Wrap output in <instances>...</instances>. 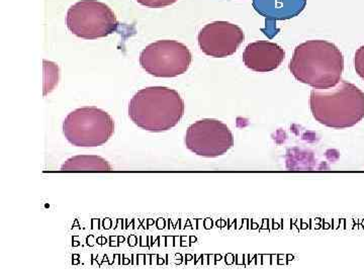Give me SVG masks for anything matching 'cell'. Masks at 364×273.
I'll list each match as a JSON object with an SVG mask.
<instances>
[{
  "label": "cell",
  "mask_w": 364,
  "mask_h": 273,
  "mask_svg": "<svg viewBox=\"0 0 364 273\" xmlns=\"http://www.w3.org/2000/svg\"><path fill=\"white\" fill-rule=\"evenodd\" d=\"M193 62L191 50L182 43L161 40L150 44L140 55V64L150 75L172 78L188 70Z\"/></svg>",
  "instance_id": "obj_6"
},
{
  "label": "cell",
  "mask_w": 364,
  "mask_h": 273,
  "mask_svg": "<svg viewBox=\"0 0 364 273\" xmlns=\"http://www.w3.org/2000/svg\"><path fill=\"white\" fill-rule=\"evenodd\" d=\"M354 66H355L356 73L359 77L364 80V45L356 51L355 57H354Z\"/></svg>",
  "instance_id": "obj_12"
},
{
  "label": "cell",
  "mask_w": 364,
  "mask_h": 273,
  "mask_svg": "<svg viewBox=\"0 0 364 273\" xmlns=\"http://www.w3.org/2000/svg\"><path fill=\"white\" fill-rule=\"evenodd\" d=\"M245 40L243 30L228 21H214L203 26L198 33V45L207 56L225 58L231 56Z\"/></svg>",
  "instance_id": "obj_8"
},
{
  "label": "cell",
  "mask_w": 364,
  "mask_h": 273,
  "mask_svg": "<svg viewBox=\"0 0 364 273\" xmlns=\"http://www.w3.org/2000/svg\"><path fill=\"white\" fill-rule=\"evenodd\" d=\"M184 143L198 156L215 158L226 154L233 147L234 136L221 121L200 119L189 127Z\"/></svg>",
  "instance_id": "obj_7"
},
{
  "label": "cell",
  "mask_w": 364,
  "mask_h": 273,
  "mask_svg": "<svg viewBox=\"0 0 364 273\" xmlns=\"http://www.w3.org/2000/svg\"><path fill=\"white\" fill-rule=\"evenodd\" d=\"M184 114V100L176 90L163 86L141 90L132 97L129 117L136 126L161 133L178 124Z\"/></svg>",
  "instance_id": "obj_2"
},
{
  "label": "cell",
  "mask_w": 364,
  "mask_h": 273,
  "mask_svg": "<svg viewBox=\"0 0 364 273\" xmlns=\"http://www.w3.org/2000/svg\"><path fill=\"white\" fill-rule=\"evenodd\" d=\"M311 112L321 124L332 129L355 126L364 117V93L346 80L326 90H314L310 97Z\"/></svg>",
  "instance_id": "obj_3"
},
{
  "label": "cell",
  "mask_w": 364,
  "mask_h": 273,
  "mask_svg": "<svg viewBox=\"0 0 364 273\" xmlns=\"http://www.w3.org/2000/svg\"><path fill=\"white\" fill-rule=\"evenodd\" d=\"M138 4L144 6L151 7V9H160V7H166L176 4L177 0H136Z\"/></svg>",
  "instance_id": "obj_13"
},
{
  "label": "cell",
  "mask_w": 364,
  "mask_h": 273,
  "mask_svg": "<svg viewBox=\"0 0 364 273\" xmlns=\"http://www.w3.org/2000/svg\"><path fill=\"white\" fill-rule=\"evenodd\" d=\"M306 0H253V7L268 21H287L303 13Z\"/></svg>",
  "instance_id": "obj_10"
},
{
  "label": "cell",
  "mask_w": 364,
  "mask_h": 273,
  "mask_svg": "<svg viewBox=\"0 0 364 273\" xmlns=\"http://www.w3.org/2000/svg\"><path fill=\"white\" fill-rule=\"evenodd\" d=\"M112 165L102 157L78 155L69 158L61 166V171H111Z\"/></svg>",
  "instance_id": "obj_11"
},
{
  "label": "cell",
  "mask_w": 364,
  "mask_h": 273,
  "mask_svg": "<svg viewBox=\"0 0 364 273\" xmlns=\"http://www.w3.org/2000/svg\"><path fill=\"white\" fill-rule=\"evenodd\" d=\"M114 133V122L104 109L81 107L71 112L63 122V134L76 147H98Z\"/></svg>",
  "instance_id": "obj_4"
},
{
  "label": "cell",
  "mask_w": 364,
  "mask_h": 273,
  "mask_svg": "<svg viewBox=\"0 0 364 273\" xmlns=\"http://www.w3.org/2000/svg\"><path fill=\"white\" fill-rule=\"evenodd\" d=\"M289 70L299 82L326 90L338 85L344 57L336 45L324 40L306 41L294 49Z\"/></svg>",
  "instance_id": "obj_1"
},
{
  "label": "cell",
  "mask_w": 364,
  "mask_h": 273,
  "mask_svg": "<svg viewBox=\"0 0 364 273\" xmlns=\"http://www.w3.org/2000/svg\"><path fill=\"white\" fill-rule=\"evenodd\" d=\"M69 31L85 40H97L116 33L119 23L111 7L97 0H81L68 9Z\"/></svg>",
  "instance_id": "obj_5"
},
{
  "label": "cell",
  "mask_w": 364,
  "mask_h": 273,
  "mask_svg": "<svg viewBox=\"0 0 364 273\" xmlns=\"http://www.w3.org/2000/svg\"><path fill=\"white\" fill-rule=\"evenodd\" d=\"M286 58V52L280 46L267 41L251 43L243 53V62L254 72L267 73L279 68Z\"/></svg>",
  "instance_id": "obj_9"
}]
</instances>
